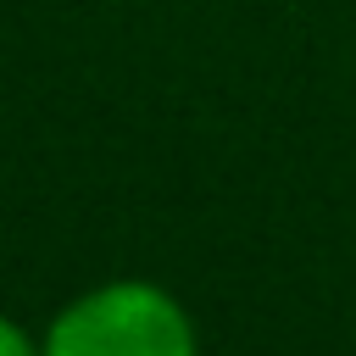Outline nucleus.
I'll list each match as a JSON object with an SVG mask.
<instances>
[{"label": "nucleus", "instance_id": "1", "mask_svg": "<svg viewBox=\"0 0 356 356\" xmlns=\"http://www.w3.org/2000/svg\"><path fill=\"white\" fill-rule=\"evenodd\" d=\"M44 356H200L184 306L139 278L78 295L44 334Z\"/></svg>", "mask_w": 356, "mask_h": 356}, {"label": "nucleus", "instance_id": "2", "mask_svg": "<svg viewBox=\"0 0 356 356\" xmlns=\"http://www.w3.org/2000/svg\"><path fill=\"white\" fill-rule=\"evenodd\" d=\"M0 356H44V345H33L11 317H0Z\"/></svg>", "mask_w": 356, "mask_h": 356}]
</instances>
